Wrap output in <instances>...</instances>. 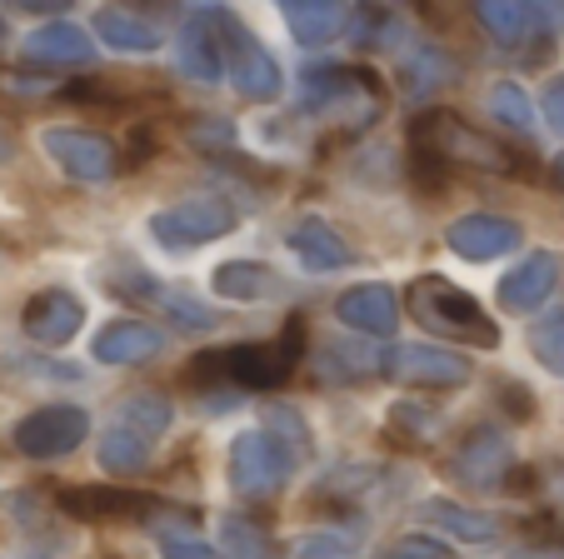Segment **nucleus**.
<instances>
[{"label": "nucleus", "mask_w": 564, "mask_h": 559, "mask_svg": "<svg viewBox=\"0 0 564 559\" xmlns=\"http://www.w3.org/2000/svg\"><path fill=\"white\" fill-rule=\"evenodd\" d=\"M21 325L35 345H70L80 335V325H86V305L70 290H41V295H31Z\"/></svg>", "instance_id": "obj_14"}, {"label": "nucleus", "mask_w": 564, "mask_h": 559, "mask_svg": "<svg viewBox=\"0 0 564 559\" xmlns=\"http://www.w3.org/2000/svg\"><path fill=\"white\" fill-rule=\"evenodd\" d=\"M335 315H340V325H350L355 335H394V325H400V300H394L390 286H380V280H370V286H355L345 290L340 300H335Z\"/></svg>", "instance_id": "obj_15"}, {"label": "nucleus", "mask_w": 564, "mask_h": 559, "mask_svg": "<svg viewBox=\"0 0 564 559\" xmlns=\"http://www.w3.org/2000/svg\"><path fill=\"white\" fill-rule=\"evenodd\" d=\"M295 559H355V535H340V529L305 535L295 545Z\"/></svg>", "instance_id": "obj_33"}, {"label": "nucleus", "mask_w": 564, "mask_h": 559, "mask_svg": "<svg viewBox=\"0 0 564 559\" xmlns=\"http://www.w3.org/2000/svg\"><path fill=\"white\" fill-rule=\"evenodd\" d=\"M160 555H165V559H220V549H210V545H205V539L160 535Z\"/></svg>", "instance_id": "obj_35"}, {"label": "nucleus", "mask_w": 564, "mask_h": 559, "mask_svg": "<svg viewBox=\"0 0 564 559\" xmlns=\"http://www.w3.org/2000/svg\"><path fill=\"white\" fill-rule=\"evenodd\" d=\"M405 310L415 325H425L430 335L455 340V345H475V350H495L500 345V325L485 315L469 290H459L445 275H420L405 286Z\"/></svg>", "instance_id": "obj_1"}, {"label": "nucleus", "mask_w": 564, "mask_h": 559, "mask_svg": "<svg viewBox=\"0 0 564 559\" xmlns=\"http://www.w3.org/2000/svg\"><path fill=\"white\" fill-rule=\"evenodd\" d=\"M479 25L490 35H500V41H524L530 31H544V25H554L560 15L544 11V6H520V0H485V6H475Z\"/></svg>", "instance_id": "obj_24"}, {"label": "nucleus", "mask_w": 564, "mask_h": 559, "mask_svg": "<svg viewBox=\"0 0 564 559\" xmlns=\"http://www.w3.org/2000/svg\"><path fill=\"white\" fill-rule=\"evenodd\" d=\"M290 470H295V454L270 430H246L230 444V485L246 499H270L275 490H285Z\"/></svg>", "instance_id": "obj_5"}, {"label": "nucleus", "mask_w": 564, "mask_h": 559, "mask_svg": "<svg viewBox=\"0 0 564 559\" xmlns=\"http://www.w3.org/2000/svg\"><path fill=\"white\" fill-rule=\"evenodd\" d=\"M445 245L459 255V260H500V255H510L514 245H524V230L514 221H505V215H465V221H455L445 230Z\"/></svg>", "instance_id": "obj_12"}, {"label": "nucleus", "mask_w": 564, "mask_h": 559, "mask_svg": "<svg viewBox=\"0 0 564 559\" xmlns=\"http://www.w3.org/2000/svg\"><path fill=\"white\" fill-rule=\"evenodd\" d=\"M300 355H305V320H290L285 335L270 340V345H230V350H215V369L230 375L235 385L246 390H275L295 375Z\"/></svg>", "instance_id": "obj_4"}, {"label": "nucleus", "mask_w": 564, "mask_h": 559, "mask_svg": "<svg viewBox=\"0 0 564 559\" xmlns=\"http://www.w3.org/2000/svg\"><path fill=\"white\" fill-rule=\"evenodd\" d=\"M220 559H280V545L256 525V519L225 515L220 519Z\"/></svg>", "instance_id": "obj_28"}, {"label": "nucleus", "mask_w": 564, "mask_h": 559, "mask_svg": "<svg viewBox=\"0 0 564 559\" xmlns=\"http://www.w3.org/2000/svg\"><path fill=\"white\" fill-rule=\"evenodd\" d=\"M220 45L230 51V85L240 90V96L246 100H275L280 96L285 75H280L275 55H270L246 25L235 21L230 11L220 15Z\"/></svg>", "instance_id": "obj_9"}, {"label": "nucleus", "mask_w": 564, "mask_h": 559, "mask_svg": "<svg viewBox=\"0 0 564 559\" xmlns=\"http://www.w3.org/2000/svg\"><path fill=\"white\" fill-rule=\"evenodd\" d=\"M554 286H560V255L534 250L500 280V305L510 315H530V310H540L554 295Z\"/></svg>", "instance_id": "obj_13"}, {"label": "nucleus", "mask_w": 564, "mask_h": 559, "mask_svg": "<svg viewBox=\"0 0 564 559\" xmlns=\"http://www.w3.org/2000/svg\"><path fill=\"white\" fill-rule=\"evenodd\" d=\"M544 120L564 136V75H554V80L544 85Z\"/></svg>", "instance_id": "obj_36"}, {"label": "nucleus", "mask_w": 564, "mask_h": 559, "mask_svg": "<svg viewBox=\"0 0 564 559\" xmlns=\"http://www.w3.org/2000/svg\"><path fill=\"white\" fill-rule=\"evenodd\" d=\"M449 470H455L469 490H505L510 475H514V450L505 444V434H495V430L479 424V430L465 434V444L455 450Z\"/></svg>", "instance_id": "obj_11"}, {"label": "nucleus", "mask_w": 564, "mask_h": 559, "mask_svg": "<svg viewBox=\"0 0 564 559\" xmlns=\"http://www.w3.org/2000/svg\"><path fill=\"white\" fill-rule=\"evenodd\" d=\"M500 400H505V410H510L514 420H530L534 415V395L520 390V385H500Z\"/></svg>", "instance_id": "obj_37"}, {"label": "nucleus", "mask_w": 564, "mask_h": 559, "mask_svg": "<svg viewBox=\"0 0 564 559\" xmlns=\"http://www.w3.org/2000/svg\"><path fill=\"white\" fill-rule=\"evenodd\" d=\"M86 434H90V415L80 405H45V410H31L15 424L11 444L25 460H65L75 444H86Z\"/></svg>", "instance_id": "obj_8"}, {"label": "nucleus", "mask_w": 564, "mask_h": 559, "mask_svg": "<svg viewBox=\"0 0 564 559\" xmlns=\"http://www.w3.org/2000/svg\"><path fill=\"white\" fill-rule=\"evenodd\" d=\"M410 150L415 155H430L435 165H469V170H490V175H510L520 170V155L510 146H500L495 136L465 126L449 110H430V116L415 120L410 130Z\"/></svg>", "instance_id": "obj_2"}, {"label": "nucleus", "mask_w": 564, "mask_h": 559, "mask_svg": "<svg viewBox=\"0 0 564 559\" xmlns=\"http://www.w3.org/2000/svg\"><path fill=\"white\" fill-rule=\"evenodd\" d=\"M449 80H459V65L440 45H405L400 51V85H405V96H430V90H440Z\"/></svg>", "instance_id": "obj_23"}, {"label": "nucleus", "mask_w": 564, "mask_h": 559, "mask_svg": "<svg viewBox=\"0 0 564 559\" xmlns=\"http://www.w3.org/2000/svg\"><path fill=\"white\" fill-rule=\"evenodd\" d=\"M380 369L405 390H459V385H469V365L449 355L445 345H394L380 359Z\"/></svg>", "instance_id": "obj_10"}, {"label": "nucleus", "mask_w": 564, "mask_h": 559, "mask_svg": "<svg viewBox=\"0 0 564 559\" xmlns=\"http://www.w3.org/2000/svg\"><path fill=\"white\" fill-rule=\"evenodd\" d=\"M100 470H110V475H120V480H130V475H140L150 464V440L145 434H135L130 424H110L106 434H100Z\"/></svg>", "instance_id": "obj_26"}, {"label": "nucleus", "mask_w": 564, "mask_h": 559, "mask_svg": "<svg viewBox=\"0 0 564 559\" xmlns=\"http://www.w3.org/2000/svg\"><path fill=\"white\" fill-rule=\"evenodd\" d=\"M285 25L300 45H330L350 25V6H340V0H285Z\"/></svg>", "instance_id": "obj_22"}, {"label": "nucleus", "mask_w": 564, "mask_h": 559, "mask_svg": "<svg viewBox=\"0 0 564 559\" xmlns=\"http://www.w3.org/2000/svg\"><path fill=\"white\" fill-rule=\"evenodd\" d=\"M235 230V205L220 201V195H195V201H181L171 211L150 215V235L171 250H195L205 240H220V235Z\"/></svg>", "instance_id": "obj_7"}, {"label": "nucleus", "mask_w": 564, "mask_h": 559, "mask_svg": "<svg viewBox=\"0 0 564 559\" xmlns=\"http://www.w3.org/2000/svg\"><path fill=\"white\" fill-rule=\"evenodd\" d=\"M290 250H295V260L315 275L345 270V265L355 260V250L345 245V235L335 230V225H325L319 215H310V221H300L295 230H290Z\"/></svg>", "instance_id": "obj_19"}, {"label": "nucleus", "mask_w": 564, "mask_h": 559, "mask_svg": "<svg viewBox=\"0 0 564 559\" xmlns=\"http://www.w3.org/2000/svg\"><path fill=\"white\" fill-rule=\"evenodd\" d=\"M384 559H449V549L440 545V539H425V535H405V539H394L390 555Z\"/></svg>", "instance_id": "obj_34"}, {"label": "nucleus", "mask_w": 564, "mask_h": 559, "mask_svg": "<svg viewBox=\"0 0 564 559\" xmlns=\"http://www.w3.org/2000/svg\"><path fill=\"white\" fill-rule=\"evenodd\" d=\"M210 290L220 300H230V305H256V300H270L280 290V275L260 260H225L215 265Z\"/></svg>", "instance_id": "obj_21"}, {"label": "nucleus", "mask_w": 564, "mask_h": 559, "mask_svg": "<svg viewBox=\"0 0 564 559\" xmlns=\"http://www.w3.org/2000/svg\"><path fill=\"white\" fill-rule=\"evenodd\" d=\"M45 155L65 170L70 180H86V185H106L126 170V155L116 150V140L96 136V130H80V126H55L41 136Z\"/></svg>", "instance_id": "obj_6"}, {"label": "nucleus", "mask_w": 564, "mask_h": 559, "mask_svg": "<svg viewBox=\"0 0 564 559\" xmlns=\"http://www.w3.org/2000/svg\"><path fill=\"white\" fill-rule=\"evenodd\" d=\"M305 106L315 110L325 126H370L375 116L384 110L380 80L360 65H325V71H305Z\"/></svg>", "instance_id": "obj_3"}, {"label": "nucleus", "mask_w": 564, "mask_h": 559, "mask_svg": "<svg viewBox=\"0 0 564 559\" xmlns=\"http://www.w3.org/2000/svg\"><path fill=\"white\" fill-rule=\"evenodd\" d=\"M425 519H435L445 535L465 539V545H490V539H500V519L479 515V509H465V505H455V499H430Z\"/></svg>", "instance_id": "obj_27"}, {"label": "nucleus", "mask_w": 564, "mask_h": 559, "mask_svg": "<svg viewBox=\"0 0 564 559\" xmlns=\"http://www.w3.org/2000/svg\"><path fill=\"white\" fill-rule=\"evenodd\" d=\"M21 51H25V61H35V65H90L96 61L90 35L70 21H45L41 31L25 35Z\"/></svg>", "instance_id": "obj_20"}, {"label": "nucleus", "mask_w": 564, "mask_h": 559, "mask_svg": "<svg viewBox=\"0 0 564 559\" xmlns=\"http://www.w3.org/2000/svg\"><path fill=\"white\" fill-rule=\"evenodd\" d=\"M530 350L550 375H564V305L550 310V315H540L530 325Z\"/></svg>", "instance_id": "obj_30"}, {"label": "nucleus", "mask_w": 564, "mask_h": 559, "mask_svg": "<svg viewBox=\"0 0 564 559\" xmlns=\"http://www.w3.org/2000/svg\"><path fill=\"white\" fill-rule=\"evenodd\" d=\"M550 180H554V185H560V191H564V150H560V155H554V165H550Z\"/></svg>", "instance_id": "obj_38"}, {"label": "nucleus", "mask_w": 564, "mask_h": 559, "mask_svg": "<svg viewBox=\"0 0 564 559\" xmlns=\"http://www.w3.org/2000/svg\"><path fill=\"white\" fill-rule=\"evenodd\" d=\"M490 110H495V120H500V126L520 130V136H530V130H534V106H530V96H524V85L500 80L490 90Z\"/></svg>", "instance_id": "obj_31"}, {"label": "nucleus", "mask_w": 564, "mask_h": 559, "mask_svg": "<svg viewBox=\"0 0 564 559\" xmlns=\"http://www.w3.org/2000/svg\"><path fill=\"white\" fill-rule=\"evenodd\" d=\"M160 350H165V335L155 325H145V320H116V325H106L90 340V355L100 365H145Z\"/></svg>", "instance_id": "obj_18"}, {"label": "nucleus", "mask_w": 564, "mask_h": 559, "mask_svg": "<svg viewBox=\"0 0 564 559\" xmlns=\"http://www.w3.org/2000/svg\"><path fill=\"white\" fill-rule=\"evenodd\" d=\"M220 15L225 11H195L181 31V71L200 85H215L225 75V45H220Z\"/></svg>", "instance_id": "obj_17"}, {"label": "nucleus", "mask_w": 564, "mask_h": 559, "mask_svg": "<svg viewBox=\"0 0 564 559\" xmlns=\"http://www.w3.org/2000/svg\"><path fill=\"white\" fill-rule=\"evenodd\" d=\"M96 35L106 45H116V51H130V55H150V51H160V31L150 21H140L135 11H96Z\"/></svg>", "instance_id": "obj_25"}, {"label": "nucleus", "mask_w": 564, "mask_h": 559, "mask_svg": "<svg viewBox=\"0 0 564 559\" xmlns=\"http://www.w3.org/2000/svg\"><path fill=\"white\" fill-rule=\"evenodd\" d=\"M520 555H530V559H564V525H554V519H530Z\"/></svg>", "instance_id": "obj_32"}, {"label": "nucleus", "mask_w": 564, "mask_h": 559, "mask_svg": "<svg viewBox=\"0 0 564 559\" xmlns=\"http://www.w3.org/2000/svg\"><path fill=\"white\" fill-rule=\"evenodd\" d=\"M61 509L86 525H110V519H140L150 515V499L135 495V490H120V485H75L61 490Z\"/></svg>", "instance_id": "obj_16"}, {"label": "nucleus", "mask_w": 564, "mask_h": 559, "mask_svg": "<svg viewBox=\"0 0 564 559\" xmlns=\"http://www.w3.org/2000/svg\"><path fill=\"white\" fill-rule=\"evenodd\" d=\"M171 420H175V410H171V400L165 395H130L126 400V410H120V424H130L135 434H165L171 430Z\"/></svg>", "instance_id": "obj_29"}]
</instances>
